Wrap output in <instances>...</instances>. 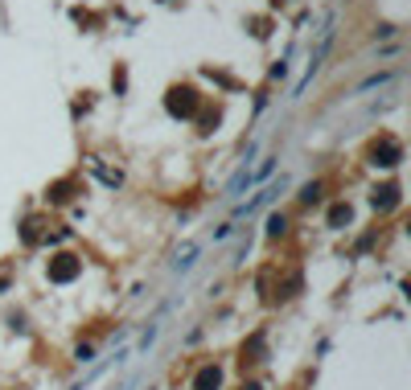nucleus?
<instances>
[{"label":"nucleus","mask_w":411,"mask_h":390,"mask_svg":"<svg viewBox=\"0 0 411 390\" xmlns=\"http://www.w3.org/2000/svg\"><path fill=\"white\" fill-rule=\"evenodd\" d=\"M284 189H288V177H280V181L263 185V189H259V193H255L251 202H243V206L235 210V218H247V214H259V210H263V206H268V202H272L276 193H284Z\"/></svg>","instance_id":"1"},{"label":"nucleus","mask_w":411,"mask_h":390,"mask_svg":"<svg viewBox=\"0 0 411 390\" xmlns=\"http://www.w3.org/2000/svg\"><path fill=\"white\" fill-rule=\"evenodd\" d=\"M152 341H156V329H152V325H148V329H144V337H140V350H148V345H152Z\"/></svg>","instance_id":"3"},{"label":"nucleus","mask_w":411,"mask_h":390,"mask_svg":"<svg viewBox=\"0 0 411 390\" xmlns=\"http://www.w3.org/2000/svg\"><path fill=\"white\" fill-rule=\"evenodd\" d=\"M198 251H202V243H185V247L177 251V259H173V271H189V267L198 263Z\"/></svg>","instance_id":"2"}]
</instances>
